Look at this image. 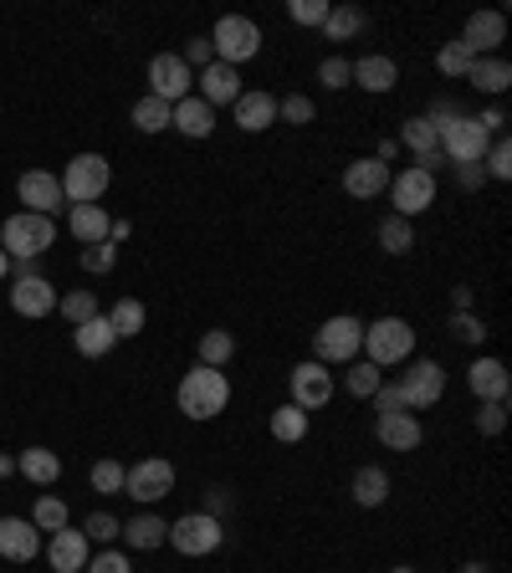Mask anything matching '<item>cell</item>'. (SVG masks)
Instances as JSON below:
<instances>
[{
  "label": "cell",
  "instance_id": "1",
  "mask_svg": "<svg viewBox=\"0 0 512 573\" xmlns=\"http://www.w3.org/2000/svg\"><path fill=\"white\" fill-rule=\"evenodd\" d=\"M175 405H180V415H190V420H216V415L231 405V379L221 369L195 364V369L180 379Z\"/></svg>",
  "mask_w": 512,
  "mask_h": 573
},
{
  "label": "cell",
  "instance_id": "2",
  "mask_svg": "<svg viewBox=\"0 0 512 573\" xmlns=\"http://www.w3.org/2000/svg\"><path fill=\"white\" fill-rule=\"evenodd\" d=\"M365 359L375 369H395V364L416 359V328L405 318H375L365 323Z\"/></svg>",
  "mask_w": 512,
  "mask_h": 573
},
{
  "label": "cell",
  "instance_id": "3",
  "mask_svg": "<svg viewBox=\"0 0 512 573\" xmlns=\"http://www.w3.org/2000/svg\"><path fill=\"white\" fill-rule=\"evenodd\" d=\"M313 354H318V364H354L365 354V323L354 318V313H338V318L318 323Z\"/></svg>",
  "mask_w": 512,
  "mask_h": 573
},
{
  "label": "cell",
  "instance_id": "4",
  "mask_svg": "<svg viewBox=\"0 0 512 573\" xmlns=\"http://www.w3.org/2000/svg\"><path fill=\"white\" fill-rule=\"evenodd\" d=\"M62 195H68L72 205H98L103 201V190L113 185V164L103 160V154H72V164L62 174Z\"/></svg>",
  "mask_w": 512,
  "mask_h": 573
},
{
  "label": "cell",
  "instance_id": "5",
  "mask_svg": "<svg viewBox=\"0 0 512 573\" xmlns=\"http://www.w3.org/2000/svg\"><path fill=\"white\" fill-rule=\"evenodd\" d=\"M52 241H57V221L52 215H11L6 226H0V246H6V256H21V262H31V256L41 252H52Z\"/></svg>",
  "mask_w": 512,
  "mask_h": 573
},
{
  "label": "cell",
  "instance_id": "6",
  "mask_svg": "<svg viewBox=\"0 0 512 573\" xmlns=\"http://www.w3.org/2000/svg\"><path fill=\"white\" fill-rule=\"evenodd\" d=\"M211 47H216V62L226 68H242L262 52V27H256L252 16H221L216 31H211Z\"/></svg>",
  "mask_w": 512,
  "mask_h": 573
},
{
  "label": "cell",
  "instance_id": "7",
  "mask_svg": "<svg viewBox=\"0 0 512 573\" xmlns=\"http://www.w3.org/2000/svg\"><path fill=\"white\" fill-rule=\"evenodd\" d=\"M226 528H221L216 512H185L180 522H170V538L164 543H175L185 559H205V553H216Z\"/></svg>",
  "mask_w": 512,
  "mask_h": 573
},
{
  "label": "cell",
  "instance_id": "8",
  "mask_svg": "<svg viewBox=\"0 0 512 573\" xmlns=\"http://www.w3.org/2000/svg\"><path fill=\"white\" fill-rule=\"evenodd\" d=\"M446 395V369L431 359H405V374H400V400L405 410H431L441 405Z\"/></svg>",
  "mask_w": 512,
  "mask_h": 573
},
{
  "label": "cell",
  "instance_id": "9",
  "mask_svg": "<svg viewBox=\"0 0 512 573\" xmlns=\"http://www.w3.org/2000/svg\"><path fill=\"white\" fill-rule=\"evenodd\" d=\"M487 149H492V134H487L477 119H467V113H457V119L441 129V154L451 164H482Z\"/></svg>",
  "mask_w": 512,
  "mask_h": 573
},
{
  "label": "cell",
  "instance_id": "10",
  "mask_svg": "<svg viewBox=\"0 0 512 573\" xmlns=\"http://www.w3.org/2000/svg\"><path fill=\"white\" fill-rule=\"evenodd\" d=\"M123 492L134 497V502H164V497L175 492V467L164 456H149L134 471H123Z\"/></svg>",
  "mask_w": 512,
  "mask_h": 573
},
{
  "label": "cell",
  "instance_id": "11",
  "mask_svg": "<svg viewBox=\"0 0 512 573\" xmlns=\"http://www.w3.org/2000/svg\"><path fill=\"white\" fill-rule=\"evenodd\" d=\"M390 201H395V211L390 215H420L426 205L436 201V174H426V170H400V174H390Z\"/></svg>",
  "mask_w": 512,
  "mask_h": 573
},
{
  "label": "cell",
  "instance_id": "12",
  "mask_svg": "<svg viewBox=\"0 0 512 573\" xmlns=\"http://www.w3.org/2000/svg\"><path fill=\"white\" fill-rule=\"evenodd\" d=\"M190 82H195V72L180 62V52H160L149 62V93L164 98L170 108H175L180 98H190Z\"/></svg>",
  "mask_w": 512,
  "mask_h": 573
},
{
  "label": "cell",
  "instance_id": "13",
  "mask_svg": "<svg viewBox=\"0 0 512 573\" xmlns=\"http://www.w3.org/2000/svg\"><path fill=\"white\" fill-rule=\"evenodd\" d=\"M328 400H334V374H328L318 359L297 364L293 369V405L297 410H324Z\"/></svg>",
  "mask_w": 512,
  "mask_h": 573
},
{
  "label": "cell",
  "instance_id": "14",
  "mask_svg": "<svg viewBox=\"0 0 512 573\" xmlns=\"http://www.w3.org/2000/svg\"><path fill=\"white\" fill-rule=\"evenodd\" d=\"M16 195H21V205H27L31 215H57L62 205H68V195H62V180H57V174H47V170L21 174Z\"/></svg>",
  "mask_w": 512,
  "mask_h": 573
},
{
  "label": "cell",
  "instance_id": "15",
  "mask_svg": "<svg viewBox=\"0 0 512 573\" xmlns=\"http://www.w3.org/2000/svg\"><path fill=\"white\" fill-rule=\"evenodd\" d=\"M11 307L21 318H47V313H57V287L47 277H37V272H21L11 287Z\"/></svg>",
  "mask_w": 512,
  "mask_h": 573
},
{
  "label": "cell",
  "instance_id": "16",
  "mask_svg": "<svg viewBox=\"0 0 512 573\" xmlns=\"http://www.w3.org/2000/svg\"><path fill=\"white\" fill-rule=\"evenodd\" d=\"M400 139H405V149L416 154V170L436 174V164L446 160V154H441V129H436V123L420 113V119H410V123L400 129Z\"/></svg>",
  "mask_w": 512,
  "mask_h": 573
},
{
  "label": "cell",
  "instance_id": "17",
  "mask_svg": "<svg viewBox=\"0 0 512 573\" xmlns=\"http://www.w3.org/2000/svg\"><path fill=\"white\" fill-rule=\"evenodd\" d=\"M344 190H349L354 201H375V195H385L390 190V164L385 160H354L349 170H344Z\"/></svg>",
  "mask_w": 512,
  "mask_h": 573
},
{
  "label": "cell",
  "instance_id": "18",
  "mask_svg": "<svg viewBox=\"0 0 512 573\" xmlns=\"http://www.w3.org/2000/svg\"><path fill=\"white\" fill-rule=\"evenodd\" d=\"M88 538H82V528H62V533H52V543H47V563H52L57 573H82L88 569Z\"/></svg>",
  "mask_w": 512,
  "mask_h": 573
},
{
  "label": "cell",
  "instance_id": "19",
  "mask_svg": "<svg viewBox=\"0 0 512 573\" xmlns=\"http://www.w3.org/2000/svg\"><path fill=\"white\" fill-rule=\"evenodd\" d=\"M41 553V538L27 518H0V559L6 563H31Z\"/></svg>",
  "mask_w": 512,
  "mask_h": 573
},
{
  "label": "cell",
  "instance_id": "20",
  "mask_svg": "<svg viewBox=\"0 0 512 573\" xmlns=\"http://www.w3.org/2000/svg\"><path fill=\"white\" fill-rule=\"evenodd\" d=\"M502 37H508V21H502V11H477L457 41H461V47H467L472 57H482V52H498Z\"/></svg>",
  "mask_w": 512,
  "mask_h": 573
},
{
  "label": "cell",
  "instance_id": "21",
  "mask_svg": "<svg viewBox=\"0 0 512 573\" xmlns=\"http://www.w3.org/2000/svg\"><path fill=\"white\" fill-rule=\"evenodd\" d=\"M467 389H472L477 400H508V389H512V379H508V364L502 359H477L472 369H467Z\"/></svg>",
  "mask_w": 512,
  "mask_h": 573
},
{
  "label": "cell",
  "instance_id": "22",
  "mask_svg": "<svg viewBox=\"0 0 512 573\" xmlns=\"http://www.w3.org/2000/svg\"><path fill=\"white\" fill-rule=\"evenodd\" d=\"M170 129H180L185 139H211L216 134V108L205 103V98H180L175 103V119H170Z\"/></svg>",
  "mask_w": 512,
  "mask_h": 573
},
{
  "label": "cell",
  "instance_id": "23",
  "mask_svg": "<svg viewBox=\"0 0 512 573\" xmlns=\"http://www.w3.org/2000/svg\"><path fill=\"white\" fill-rule=\"evenodd\" d=\"M375 436L385 451H416L420 446V420L410 410H395V415H379L375 420Z\"/></svg>",
  "mask_w": 512,
  "mask_h": 573
},
{
  "label": "cell",
  "instance_id": "24",
  "mask_svg": "<svg viewBox=\"0 0 512 573\" xmlns=\"http://www.w3.org/2000/svg\"><path fill=\"white\" fill-rule=\"evenodd\" d=\"M113 344H119V334H113L109 313H98V318H88L82 328H72V348H78L82 359H103Z\"/></svg>",
  "mask_w": 512,
  "mask_h": 573
},
{
  "label": "cell",
  "instance_id": "25",
  "mask_svg": "<svg viewBox=\"0 0 512 573\" xmlns=\"http://www.w3.org/2000/svg\"><path fill=\"white\" fill-rule=\"evenodd\" d=\"M231 108H236V129H246V134H262L277 123V98L272 93H242Z\"/></svg>",
  "mask_w": 512,
  "mask_h": 573
},
{
  "label": "cell",
  "instance_id": "26",
  "mask_svg": "<svg viewBox=\"0 0 512 573\" xmlns=\"http://www.w3.org/2000/svg\"><path fill=\"white\" fill-rule=\"evenodd\" d=\"M201 98L211 108H216V103H236V98H242V72L226 68V62H211V68L201 72Z\"/></svg>",
  "mask_w": 512,
  "mask_h": 573
},
{
  "label": "cell",
  "instance_id": "27",
  "mask_svg": "<svg viewBox=\"0 0 512 573\" xmlns=\"http://www.w3.org/2000/svg\"><path fill=\"white\" fill-rule=\"evenodd\" d=\"M467 82H472L477 93H487V98H502L508 93V82H512V68L502 62V57H477L472 68H467Z\"/></svg>",
  "mask_w": 512,
  "mask_h": 573
},
{
  "label": "cell",
  "instance_id": "28",
  "mask_svg": "<svg viewBox=\"0 0 512 573\" xmlns=\"http://www.w3.org/2000/svg\"><path fill=\"white\" fill-rule=\"evenodd\" d=\"M354 82H359L365 93H390L395 82H400V68H395L390 57H359V62H354Z\"/></svg>",
  "mask_w": 512,
  "mask_h": 573
},
{
  "label": "cell",
  "instance_id": "29",
  "mask_svg": "<svg viewBox=\"0 0 512 573\" xmlns=\"http://www.w3.org/2000/svg\"><path fill=\"white\" fill-rule=\"evenodd\" d=\"M109 211L103 205H72V236L82 241V246H98V241H109Z\"/></svg>",
  "mask_w": 512,
  "mask_h": 573
},
{
  "label": "cell",
  "instance_id": "30",
  "mask_svg": "<svg viewBox=\"0 0 512 573\" xmlns=\"http://www.w3.org/2000/svg\"><path fill=\"white\" fill-rule=\"evenodd\" d=\"M16 471L27 481H37V487H52V481L62 477V461H57V451H47V446H31V451H21Z\"/></svg>",
  "mask_w": 512,
  "mask_h": 573
},
{
  "label": "cell",
  "instance_id": "31",
  "mask_svg": "<svg viewBox=\"0 0 512 573\" xmlns=\"http://www.w3.org/2000/svg\"><path fill=\"white\" fill-rule=\"evenodd\" d=\"M390 497V471L385 467H359L354 471V502L359 507H379Z\"/></svg>",
  "mask_w": 512,
  "mask_h": 573
},
{
  "label": "cell",
  "instance_id": "32",
  "mask_svg": "<svg viewBox=\"0 0 512 573\" xmlns=\"http://www.w3.org/2000/svg\"><path fill=\"white\" fill-rule=\"evenodd\" d=\"M170 119H175V108L164 103V98H154V93H144L134 103V129H139V134H164Z\"/></svg>",
  "mask_w": 512,
  "mask_h": 573
},
{
  "label": "cell",
  "instance_id": "33",
  "mask_svg": "<svg viewBox=\"0 0 512 573\" xmlns=\"http://www.w3.org/2000/svg\"><path fill=\"white\" fill-rule=\"evenodd\" d=\"M119 538H129V548H144V553H154V548L170 538V522H160V518H134V522H123V533Z\"/></svg>",
  "mask_w": 512,
  "mask_h": 573
},
{
  "label": "cell",
  "instance_id": "34",
  "mask_svg": "<svg viewBox=\"0 0 512 573\" xmlns=\"http://www.w3.org/2000/svg\"><path fill=\"white\" fill-rule=\"evenodd\" d=\"M144 303L139 297H123V303H113V313H109V323H113V334L119 338H139L144 334Z\"/></svg>",
  "mask_w": 512,
  "mask_h": 573
},
{
  "label": "cell",
  "instance_id": "35",
  "mask_svg": "<svg viewBox=\"0 0 512 573\" xmlns=\"http://www.w3.org/2000/svg\"><path fill=\"white\" fill-rule=\"evenodd\" d=\"M379 385H385V369H375L369 359H354V369H344V389H349L354 400H369Z\"/></svg>",
  "mask_w": 512,
  "mask_h": 573
},
{
  "label": "cell",
  "instance_id": "36",
  "mask_svg": "<svg viewBox=\"0 0 512 573\" xmlns=\"http://www.w3.org/2000/svg\"><path fill=\"white\" fill-rule=\"evenodd\" d=\"M359 31H365V11H359V6H334V11H328V21H324L328 41H349V37H359Z\"/></svg>",
  "mask_w": 512,
  "mask_h": 573
},
{
  "label": "cell",
  "instance_id": "37",
  "mask_svg": "<svg viewBox=\"0 0 512 573\" xmlns=\"http://www.w3.org/2000/svg\"><path fill=\"white\" fill-rule=\"evenodd\" d=\"M231 359H236V338H231L226 328H211V334L201 338V364L205 369H226Z\"/></svg>",
  "mask_w": 512,
  "mask_h": 573
},
{
  "label": "cell",
  "instance_id": "38",
  "mask_svg": "<svg viewBox=\"0 0 512 573\" xmlns=\"http://www.w3.org/2000/svg\"><path fill=\"white\" fill-rule=\"evenodd\" d=\"M379 246H385L390 256L410 252V246H416V231H410V221H405V215H385V221H379Z\"/></svg>",
  "mask_w": 512,
  "mask_h": 573
},
{
  "label": "cell",
  "instance_id": "39",
  "mask_svg": "<svg viewBox=\"0 0 512 573\" xmlns=\"http://www.w3.org/2000/svg\"><path fill=\"white\" fill-rule=\"evenodd\" d=\"M68 502H62V497H41L37 507H31V528H37V533H62V528H68Z\"/></svg>",
  "mask_w": 512,
  "mask_h": 573
},
{
  "label": "cell",
  "instance_id": "40",
  "mask_svg": "<svg viewBox=\"0 0 512 573\" xmlns=\"http://www.w3.org/2000/svg\"><path fill=\"white\" fill-rule=\"evenodd\" d=\"M272 436L297 446V440L308 436V410H297V405H283V410H272Z\"/></svg>",
  "mask_w": 512,
  "mask_h": 573
},
{
  "label": "cell",
  "instance_id": "41",
  "mask_svg": "<svg viewBox=\"0 0 512 573\" xmlns=\"http://www.w3.org/2000/svg\"><path fill=\"white\" fill-rule=\"evenodd\" d=\"M477 57L461 47V41H446L441 52H436V68H441V78H467V68H472Z\"/></svg>",
  "mask_w": 512,
  "mask_h": 573
},
{
  "label": "cell",
  "instance_id": "42",
  "mask_svg": "<svg viewBox=\"0 0 512 573\" xmlns=\"http://www.w3.org/2000/svg\"><path fill=\"white\" fill-rule=\"evenodd\" d=\"M57 307H62V318H68L72 328H82L88 318H98V297H93V293H68Z\"/></svg>",
  "mask_w": 512,
  "mask_h": 573
},
{
  "label": "cell",
  "instance_id": "43",
  "mask_svg": "<svg viewBox=\"0 0 512 573\" xmlns=\"http://www.w3.org/2000/svg\"><path fill=\"white\" fill-rule=\"evenodd\" d=\"M328 11H334V0H293L287 6V16H293L297 27H324Z\"/></svg>",
  "mask_w": 512,
  "mask_h": 573
},
{
  "label": "cell",
  "instance_id": "44",
  "mask_svg": "<svg viewBox=\"0 0 512 573\" xmlns=\"http://www.w3.org/2000/svg\"><path fill=\"white\" fill-rule=\"evenodd\" d=\"M88 481H93L98 497H113V492H123V467L119 461H98V467L88 471Z\"/></svg>",
  "mask_w": 512,
  "mask_h": 573
},
{
  "label": "cell",
  "instance_id": "45",
  "mask_svg": "<svg viewBox=\"0 0 512 573\" xmlns=\"http://www.w3.org/2000/svg\"><path fill=\"white\" fill-rule=\"evenodd\" d=\"M318 82H324L328 93H338V88H349V82H354V62H349V57H328L324 68H318Z\"/></svg>",
  "mask_w": 512,
  "mask_h": 573
},
{
  "label": "cell",
  "instance_id": "46",
  "mask_svg": "<svg viewBox=\"0 0 512 573\" xmlns=\"http://www.w3.org/2000/svg\"><path fill=\"white\" fill-rule=\"evenodd\" d=\"M119 533H123V522L109 518V512H93V518L82 522V538H88V543H113Z\"/></svg>",
  "mask_w": 512,
  "mask_h": 573
},
{
  "label": "cell",
  "instance_id": "47",
  "mask_svg": "<svg viewBox=\"0 0 512 573\" xmlns=\"http://www.w3.org/2000/svg\"><path fill=\"white\" fill-rule=\"evenodd\" d=\"M451 338H461V344H482L487 323L477 318V313H451Z\"/></svg>",
  "mask_w": 512,
  "mask_h": 573
},
{
  "label": "cell",
  "instance_id": "48",
  "mask_svg": "<svg viewBox=\"0 0 512 573\" xmlns=\"http://www.w3.org/2000/svg\"><path fill=\"white\" fill-rule=\"evenodd\" d=\"M482 164H487L482 174H492V180H512V144H508V139H498V144L487 149Z\"/></svg>",
  "mask_w": 512,
  "mask_h": 573
},
{
  "label": "cell",
  "instance_id": "49",
  "mask_svg": "<svg viewBox=\"0 0 512 573\" xmlns=\"http://www.w3.org/2000/svg\"><path fill=\"white\" fill-rule=\"evenodd\" d=\"M180 62H185V68H211V62H216V47H211V37H190L185 41V52H180Z\"/></svg>",
  "mask_w": 512,
  "mask_h": 573
},
{
  "label": "cell",
  "instance_id": "50",
  "mask_svg": "<svg viewBox=\"0 0 512 573\" xmlns=\"http://www.w3.org/2000/svg\"><path fill=\"white\" fill-rule=\"evenodd\" d=\"M113 262H119V246H113V241H98V246L82 252V272H113Z\"/></svg>",
  "mask_w": 512,
  "mask_h": 573
},
{
  "label": "cell",
  "instance_id": "51",
  "mask_svg": "<svg viewBox=\"0 0 512 573\" xmlns=\"http://www.w3.org/2000/svg\"><path fill=\"white\" fill-rule=\"evenodd\" d=\"M477 426H482V436H502V426H508V400H487L482 410H477Z\"/></svg>",
  "mask_w": 512,
  "mask_h": 573
},
{
  "label": "cell",
  "instance_id": "52",
  "mask_svg": "<svg viewBox=\"0 0 512 573\" xmlns=\"http://www.w3.org/2000/svg\"><path fill=\"white\" fill-rule=\"evenodd\" d=\"M277 119L283 123H313V98H303V93L283 98V103H277Z\"/></svg>",
  "mask_w": 512,
  "mask_h": 573
},
{
  "label": "cell",
  "instance_id": "53",
  "mask_svg": "<svg viewBox=\"0 0 512 573\" xmlns=\"http://www.w3.org/2000/svg\"><path fill=\"white\" fill-rule=\"evenodd\" d=\"M88 573H134V563L123 559V553H98V559H88Z\"/></svg>",
  "mask_w": 512,
  "mask_h": 573
},
{
  "label": "cell",
  "instance_id": "54",
  "mask_svg": "<svg viewBox=\"0 0 512 573\" xmlns=\"http://www.w3.org/2000/svg\"><path fill=\"white\" fill-rule=\"evenodd\" d=\"M369 400L379 405V415H395V410H405V400H400V385H379Z\"/></svg>",
  "mask_w": 512,
  "mask_h": 573
},
{
  "label": "cell",
  "instance_id": "55",
  "mask_svg": "<svg viewBox=\"0 0 512 573\" xmlns=\"http://www.w3.org/2000/svg\"><path fill=\"white\" fill-rule=\"evenodd\" d=\"M477 123H482L487 134H498V129H502V123H508V119H502V108H487V113H482V119H477Z\"/></svg>",
  "mask_w": 512,
  "mask_h": 573
},
{
  "label": "cell",
  "instance_id": "56",
  "mask_svg": "<svg viewBox=\"0 0 512 573\" xmlns=\"http://www.w3.org/2000/svg\"><path fill=\"white\" fill-rule=\"evenodd\" d=\"M457 174H461V185L472 190L477 180H482V164H457Z\"/></svg>",
  "mask_w": 512,
  "mask_h": 573
},
{
  "label": "cell",
  "instance_id": "57",
  "mask_svg": "<svg viewBox=\"0 0 512 573\" xmlns=\"http://www.w3.org/2000/svg\"><path fill=\"white\" fill-rule=\"evenodd\" d=\"M11 471H16V461H11V456H6V451H0V481L11 477Z\"/></svg>",
  "mask_w": 512,
  "mask_h": 573
},
{
  "label": "cell",
  "instance_id": "58",
  "mask_svg": "<svg viewBox=\"0 0 512 573\" xmlns=\"http://www.w3.org/2000/svg\"><path fill=\"white\" fill-rule=\"evenodd\" d=\"M6 272H11V256H6V246H0V277H6Z\"/></svg>",
  "mask_w": 512,
  "mask_h": 573
},
{
  "label": "cell",
  "instance_id": "59",
  "mask_svg": "<svg viewBox=\"0 0 512 573\" xmlns=\"http://www.w3.org/2000/svg\"><path fill=\"white\" fill-rule=\"evenodd\" d=\"M390 573H420V569H410V563H400V569H390Z\"/></svg>",
  "mask_w": 512,
  "mask_h": 573
}]
</instances>
